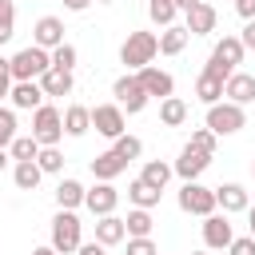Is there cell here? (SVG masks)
<instances>
[{"label": "cell", "mask_w": 255, "mask_h": 255, "mask_svg": "<svg viewBox=\"0 0 255 255\" xmlns=\"http://www.w3.org/2000/svg\"><path fill=\"white\" fill-rule=\"evenodd\" d=\"M155 56H159V36H155V32H128V40L120 44V64H124L128 72L147 68Z\"/></svg>", "instance_id": "obj_1"}, {"label": "cell", "mask_w": 255, "mask_h": 255, "mask_svg": "<svg viewBox=\"0 0 255 255\" xmlns=\"http://www.w3.org/2000/svg\"><path fill=\"white\" fill-rule=\"evenodd\" d=\"M80 243H84V223H80V215H76V211H56V215H52V247H56L60 255H72V251H80Z\"/></svg>", "instance_id": "obj_2"}, {"label": "cell", "mask_w": 255, "mask_h": 255, "mask_svg": "<svg viewBox=\"0 0 255 255\" xmlns=\"http://www.w3.org/2000/svg\"><path fill=\"white\" fill-rule=\"evenodd\" d=\"M203 124H207L215 135H235V131H243V128H247V112H243L239 104H231V100H219V104H211V108H207Z\"/></svg>", "instance_id": "obj_3"}, {"label": "cell", "mask_w": 255, "mask_h": 255, "mask_svg": "<svg viewBox=\"0 0 255 255\" xmlns=\"http://www.w3.org/2000/svg\"><path fill=\"white\" fill-rule=\"evenodd\" d=\"M8 64H12V80H16V84H20V80H40V76L52 68V52L28 44V48H20Z\"/></svg>", "instance_id": "obj_4"}, {"label": "cell", "mask_w": 255, "mask_h": 255, "mask_svg": "<svg viewBox=\"0 0 255 255\" xmlns=\"http://www.w3.org/2000/svg\"><path fill=\"white\" fill-rule=\"evenodd\" d=\"M32 135H36L40 147H56V143L64 139V112L52 108V104L36 108V112H32Z\"/></svg>", "instance_id": "obj_5"}, {"label": "cell", "mask_w": 255, "mask_h": 255, "mask_svg": "<svg viewBox=\"0 0 255 255\" xmlns=\"http://www.w3.org/2000/svg\"><path fill=\"white\" fill-rule=\"evenodd\" d=\"M215 187H203L199 179H191V183H183L179 187V211L183 215H199V219H207V215H215Z\"/></svg>", "instance_id": "obj_6"}, {"label": "cell", "mask_w": 255, "mask_h": 255, "mask_svg": "<svg viewBox=\"0 0 255 255\" xmlns=\"http://www.w3.org/2000/svg\"><path fill=\"white\" fill-rule=\"evenodd\" d=\"M112 96H116V104H120L128 116H139V112L147 108V100H151V96L143 92V84L135 80V72H124V76L112 84Z\"/></svg>", "instance_id": "obj_7"}, {"label": "cell", "mask_w": 255, "mask_h": 255, "mask_svg": "<svg viewBox=\"0 0 255 255\" xmlns=\"http://www.w3.org/2000/svg\"><path fill=\"white\" fill-rule=\"evenodd\" d=\"M92 128L104 135V139H120L124 131H128V120H124V108L120 104H96L92 108Z\"/></svg>", "instance_id": "obj_8"}, {"label": "cell", "mask_w": 255, "mask_h": 255, "mask_svg": "<svg viewBox=\"0 0 255 255\" xmlns=\"http://www.w3.org/2000/svg\"><path fill=\"white\" fill-rule=\"evenodd\" d=\"M135 80L143 84V92H147L151 100H167V96H175V80H171V72H163V68H155V64L139 68Z\"/></svg>", "instance_id": "obj_9"}, {"label": "cell", "mask_w": 255, "mask_h": 255, "mask_svg": "<svg viewBox=\"0 0 255 255\" xmlns=\"http://www.w3.org/2000/svg\"><path fill=\"white\" fill-rule=\"evenodd\" d=\"M32 44L44 48V52H56L60 44H68V40H64V20H60V16H40L36 28H32Z\"/></svg>", "instance_id": "obj_10"}, {"label": "cell", "mask_w": 255, "mask_h": 255, "mask_svg": "<svg viewBox=\"0 0 255 255\" xmlns=\"http://www.w3.org/2000/svg\"><path fill=\"white\" fill-rule=\"evenodd\" d=\"M84 207H88L96 219H104V215H116V207H120V191H116L112 183H96V187H88V195H84Z\"/></svg>", "instance_id": "obj_11"}, {"label": "cell", "mask_w": 255, "mask_h": 255, "mask_svg": "<svg viewBox=\"0 0 255 255\" xmlns=\"http://www.w3.org/2000/svg\"><path fill=\"white\" fill-rule=\"evenodd\" d=\"M231 239H235V231H231V223H227V215H207L203 219V247L207 251H227L231 247Z\"/></svg>", "instance_id": "obj_12"}, {"label": "cell", "mask_w": 255, "mask_h": 255, "mask_svg": "<svg viewBox=\"0 0 255 255\" xmlns=\"http://www.w3.org/2000/svg\"><path fill=\"white\" fill-rule=\"evenodd\" d=\"M207 163H211V155H207V151H195V147L187 143V147L179 151V159H175L171 167H175V175H179L183 183H191V179H199V175L207 171Z\"/></svg>", "instance_id": "obj_13"}, {"label": "cell", "mask_w": 255, "mask_h": 255, "mask_svg": "<svg viewBox=\"0 0 255 255\" xmlns=\"http://www.w3.org/2000/svg\"><path fill=\"white\" fill-rule=\"evenodd\" d=\"M215 24H219V12L203 0V4H195L191 12H183V28H187V36H207V32H215Z\"/></svg>", "instance_id": "obj_14"}, {"label": "cell", "mask_w": 255, "mask_h": 255, "mask_svg": "<svg viewBox=\"0 0 255 255\" xmlns=\"http://www.w3.org/2000/svg\"><path fill=\"white\" fill-rule=\"evenodd\" d=\"M12 108H20V112H36V108H44V88H40V80H20V84H12Z\"/></svg>", "instance_id": "obj_15"}, {"label": "cell", "mask_w": 255, "mask_h": 255, "mask_svg": "<svg viewBox=\"0 0 255 255\" xmlns=\"http://www.w3.org/2000/svg\"><path fill=\"white\" fill-rule=\"evenodd\" d=\"M215 203L223 207V215H235V211H247L251 207V195L243 183H219L215 187Z\"/></svg>", "instance_id": "obj_16"}, {"label": "cell", "mask_w": 255, "mask_h": 255, "mask_svg": "<svg viewBox=\"0 0 255 255\" xmlns=\"http://www.w3.org/2000/svg\"><path fill=\"white\" fill-rule=\"evenodd\" d=\"M124 171H128V163H124L112 147H108V151H100V155L92 159V175H96V183H116Z\"/></svg>", "instance_id": "obj_17"}, {"label": "cell", "mask_w": 255, "mask_h": 255, "mask_svg": "<svg viewBox=\"0 0 255 255\" xmlns=\"http://www.w3.org/2000/svg\"><path fill=\"white\" fill-rule=\"evenodd\" d=\"M223 96H227L231 104L247 108V104L255 100V76H251V72H231V80L223 84Z\"/></svg>", "instance_id": "obj_18"}, {"label": "cell", "mask_w": 255, "mask_h": 255, "mask_svg": "<svg viewBox=\"0 0 255 255\" xmlns=\"http://www.w3.org/2000/svg\"><path fill=\"white\" fill-rule=\"evenodd\" d=\"M243 56H247V48H243V40H239V36H223V40H215V48H211V60L227 64L231 72H239Z\"/></svg>", "instance_id": "obj_19"}, {"label": "cell", "mask_w": 255, "mask_h": 255, "mask_svg": "<svg viewBox=\"0 0 255 255\" xmlns=\"http://www.w3.org/2000/svg\"><path fill=\"white\" fill-rule=\"evenodd\" d=\"M88 131H92V108L68 104V108H64V135L80 139V135H88Z\"/></svg>", "instance_id": "obj_20"}, {"label": "cell", "mask_w": 255, "mask_h": 255, "mask_svg": "<svg viewBox=\"0 0 255 255\" xmlns=\"http://www.w3.org/2000/svg\"><path fill=\"white\" fill-rule=\"evenodd\" d=\"M84 195H88V187H84L80 179H60V183H56V207H60V211L84 207Z\"/></svg>", "instance_id": "obj_21"}, {"label": "cell", "mask_w": 255, "mask_h": 255, "mask_svg": "<svg viewBox=\"0 0 255 255\" xmlns=\"http://www.w3.org/2000/svg\"><path fill=\"white\" fill-rule=\"evenodd\" d=\"M124 239H128V227H124L120 215H104V219H96V243L116 247V243H124Z\"/></svg>", "instance_id": "obj_22"}, {"label": "cell", "mask_w": 255, "mask_h": 255, "mask_svg": "<svg viewBox=\"0 0 255 255\" xmlns=\"http://www.w3.org/2000/svg\"><path fill=\"white\" fill-rule=\"evenodd\" d=\"M187 116H191V108H187L179 96L159 100V124H163V128H183V124H187Z\"/></svg>", "instance_id": "obj_23"}, {"label": "cell", "mask_w": 255, "mask_h": 255, "mask_svg": "<svg viewBox=\"0 0 255 255\" xmlns=\"http://www.w3.org/2000/svg\"><path fill=\"white\" fill-rule=\"evenodd\" d=\"M223 84H227V80H219V76H211V72H199V80H195V100L207 104V108L219 104V100H223Z\"/></svg>", "instance_id": "obj_24"}, {"label": "cell", "mask_w": 255, "mask_h": 255, "mask_svg": "<svg viewBox=\"0 0 255 255\" xmlns=\"http://www.w3.org/2000/svg\"><path fill=\"white\" fill-rule=\"evenodd\" d=\"M187 28L183 24H171V28H163L159 32V56H179L183 48H187Z\"/></svg>", "instance_id": "obj_25"}, {"label": "cell", "mask_w": 255, "mask_h": 255, "mask_svg": "<svg viewBox=\"0 0 255 255\" xmlns=\"http://www.w3.org/2000/svg\"><path fill=\"white\" fill-rule=\"evenodd\" d=\"M40 179H44V171H40L36 159H28V163H12V183H16L20 191H36Z\"/></svg>", "instance_id": "obj_26"}, {"label": "cell", "mask_w": 255, "mask_h": 255, "mask_svg": "<svg viewBox=\"0 0 255 255\" xmlns=\"http://www.w3.org/2000/svg\"><path fill=\"white\" fill-rule=\"evenodd\" d=\"M159 195H163V191H155V187H151V183H143L139 175L128 183V199H131V207H143V211H151V207L159 203Z\"/></svg>", "instance_id": "obj_27"}, {"label": "cell", "mask_w": 255, "mask_h": 255, "mask_svg": "<svg viewBox=\"0 0 255 255\" xmlns=\"http://www.w3.org/2000/svg\"><path fill=\"white\" fill-rule=\"evenodd\" d=\"M124 227H128V239H151V227H155V219H151V211H143V207H131V211H128V219H124Z\"/></svg>", "instance_id": "obj_28"}, {"label": "cell", "mask_w": 255, "mask_h": 255, "mask_svg": "<svg viewBox=\"0 0 255 255\" xmlns=\"http://www.w3.org/2000/svg\"><path fill=\"white\" fill-rule=\"evenodd\" d=\"M40 88H44V96H72V72L48 68V72L40 76Z\"/></svg>", "instance_id": "obj_29"}, {"label": "cell", "mask_w": 255, "mask_h": 255, "mask_svg": "<svg viewBox=\"0 0 255 255\" xmlns=\"http://www.w3.org/2000/svg\"><path fill=\"white\" fill-rule=\"evenodd\" d=\"M171 175H175V167H171V163H163V159H147V163H143V171H139V179H143V183H151L155 191H163Z\"/></svg>", "instance_id": "obj_30"}, {"label": "cell", "mask_w": 255, "mask_h": 255, "mask_svg": "<svg viewBox=\"0 0 255 255\" xmlns=\"http://www.w3.org/2000/svg\"><path fill=\"white\" fill-rule=\"evenodd\" d=\"M8 155H12V163H28V159H36V155H40L36 135H16L12 147H8Z\"/></svg>", "instance_id": "obj_31"}, {"label": "cell", "mask_w": 255, "mask_h": 255, "mask_svg": "<svg viewBox=\"0 0 255 255\" xmlns=\"http://www.w3.org/2000/svg\"><path fill=\"white\" fill-rule=\"evenodd\" d=\"M147 16H151V24L171 28V24H175V16H179V8H175L171 0H147Z\"/></svg>", "instance_id": "obj_32"}, {"label": "cell", "mask_w": 255, "mask_h": 255, "mask_svg": "<svg viewBox=\"0 0 255 255\" xmlns=\"http://www.w3.org/2000/svg\"><path fill=\"white\" fill-rule=\"evenodd\" d=\"M112 151H116V155H120L124 163H131V159H139V155H143V139H139V135H128V131H124V135H120V139L112 143Z\"/></svg>", "instance_id": "obj_33"}, {"label": "cell", "mask_w": 255, "mask_h": 255, "mask_svg": "<svg viewBox=\"0 0 255 255\" xmlns=\"http://www.w3.org/2000/svg\"><path fill=\"white\" fill-rule=\"evenodd\" d=\"M36 163H40L44 175H60V171H64V151H60V147H40Z\"/></svg>", "instance_id": "obj_34"}, {"label": "cell", "mask_w": 255, "mask_h": 255, "mask_svg": "<svg viewBox=\"0 0 255 255\" xmlns=\"http://www.w3.org/2000/svg\"><path fill=\"white\" fill-rule=\"evenodd\" d=\"M16 36V0H0V44Z\"/></svg>", "instance_id": "obj_35"}, {"label": "cell", "mask_w": 255, "mask_h": 255, "mask_svg": "<svg viewBox=\"0 0 255 255\" xmlns=\"http://www.w3.org/2000/svg\"><path fill=\"white\" fill-rule=\"evenodd\" d=\"M215 139H219V135H215V131H211V128H195V131H191V139H187V143H191V147H195V151H207V155H215Z\"/></svg>", "instance_id": "obj_36"}, {"label": "cell", "mask_w": 255, "mask_h": 255, "mask_svg": "<svg viewBox=\"0 0 255 255\" xmlns=\"http://www.w3.org/2000/svg\"><path fill=\"white\" fill-rule=\"evenodd\" d=\"M12 139H16V112L0 108V147H12Z\"/></svg>", "instance_id": "obj_37"}, {"label": "cell", "mask_w": 255, "mask_h": 255, "mask_svg": "<svg viewBox=\"0 0 255 255\" xmlns=\"http://www.w3.org/2000/svg\"><path fill=\"white\" fill-rule=\"evenodd\" d=\"M52 68L72 72V68H76V48H72V44H60V48L52 52Z\"/></svg>", "instance_id": "obj_38"}, {"label": "cell", "mask_w": 255, "mask_h": 255, "mask_svg": "<svg viewBox=\"0 0 255 255\" xmlns=\"http://www.w3.org/2000/svg\"><path fill=\"white\" fill-rule=\"evenodd\" d=\"M12 84H16V80H12V64L0 56V100H8V96H12Z\"/></svg>", "instance_id": "obj_39"}, {"label": "cell", "mask_w": 255, "mask_h": 255, "mask_svg": "<svg viewBox=\"0 0 255 255\" xmlns=\"http://www.w3.org/2000/svg\"><path fill=\"white\" fill-rule=\"evenodd\" d=\"M128 255H159L151 239H128Z\"/></svg>", "instance_id": "obj_40"}, {"label": "cell", "mask_w": 255, "mask_h": 255, "mask_svg": "<svg viewBox=\"0 0 255 255\" xmlns=\"http://www.w3.org/2000/svg\"><path fill=\"white\" fill-rule=\"evenodd\" d=\"M227 255H255V239H251V235H243V239H231Z\"/></svg>", "instance_id": "obj_41"}, {"label": "cell", "mask_w": 255, "mask_h": 255, "mask_svg": "<svg viewBox=\"0 0 255 255\" xmlns=\"http://www.w3.org/2000/svg\"><path fill=\"white\" fill-rule=\"evenodd\" d=\"M203 72H211V76H219V80H231V68H227V64H219V60H211V56H207Z\"/></svg>", "instance_id": "obj_42"}, {"label": "cell", "mask_w": 255, "mask_h": 255, "mask_svg": "<svg viewBox=\"0 0 255 255\" xmlns=\"http://www.w3.org/2000/svg\"><path fill=\"white\" fill-rule=\"evenodd\" d=\"M239 40H243V48H247V52H255V20H247V24H243Z\"/></svg>", "instance_id": "obj_43"}, {"label": "cell", "mask_w": 255, "mask_h": 255, "mask_svg": "<svg viewBox=\"0 0 255 255\" xmlns=\"http://www.w3.org/2000/svg\"><path fill=\"white\" fill-rule=\"evenodd\" d=\"M235 12L243 16V24H247V20H255V0H239V4H235Z\"/></svg>", "instance_id": "obj_44"}, {"label": "cell", "mask_w": 255, "mask_h": 255, "mask_svg": "<svg viewBox=\"0 0 255 255\" xmlns=\"http://www.w3.org/2000/svg\"><path fill=\"white\" fill-rule=\"evenodd\" d=\"M76 255H108V247L92 239V243H80V251H76Z\"/></svg>", "instance_id": "obj_45"}, {"label": "cell", "mask_w": 255, "mask_h": 255, "mask_svg": "<svg viewBox=\"0 0 255 255\" xmlns=\"http://www.w3.org/2000/svg\"><path fill=\"white\" fill-rule=\"evenodd\" d=\"M88 4H92V0H64V8H68V12H84Z\"/></svg>", "instance_id": "obj_46"}, {"label": "cell", "mask_w": 255, "mask_h": 255, "mask_svg": "<svg viewBox=\"0 0 255 255\" xmlns=\"http://www.w3.org/2000/svg\"><path fill=\"white\" fill-rule=\"evenodd\" d=\"M171 4H175L179 12H191V8H195V4H203V0H171Z\"/></svg>", "instance_id": "obj_47"}, {"label": "cell", "mask_w": 255, "mask_h": 255, "mask_svg": "<svg viewBox=\"0 0 255 255\" xmlns=\"http://www.w3.org/2000/svg\"><path fill=\"white\" fill-rule=\"evenodd\" d=\"M247 235H251V239H255V203H251V207H247Z\"/></svg>", "instance_id": "obj_48"}, {"label": "cell", "mask_w": 255, "mask_h": 255, "mask_svg": "<svg viewBox=\"0 0 255 255\" xmlns=\"http://www.w3.org/2000/svg\"><path fill=\"white\" fill-rule=\"evenodd\" d=\"M32 255H60V251H56V247L48 243V247H32Z\"/></svg>", "instance_id": "obj_49"}, {"label": "cell", "mask_w": 255, "mask_h": 255, "mask_svg": "<svg viewBox=\"0 0 255 255\" xmlns=\"http://www.w3.org/2000/svg\"><path fill=\"white\" fill-rule=\"evenodd\" d=\"M8 159H12V155H8V151H4V147H0V171H4V167H8Z\"/></svg>", "instance_id": "obj_50"}, {"label": "cell", "mask_w": 255, "mask_h": 255, "mask_svg": "<svg viewBox=\"0 0 255 255\" xmlns=\"http://www.w3.org/2000/svg\"><path fill=\"white\" fill-rule=\"evenodd\" d=\"M96 4H112V0H96Z\"/></svg>", "instance_id": "obj_51"}, {"label": "cell", "mask_w": 255, "mask_h": 255, "mask_svg": "<svg viewBox=\"0 0 255 255\" xmlns=\"http://www.w3.org/2000/svg\"><path fill=\"white\" fill-rule=\"evenodd\" d=\"M191 255H207V251H191Z\"/></svg>", "instance_id": "obj_52"}, {"label": "cell", "mask_w": 255, "mask_h": 255, "mask_svg": "<svg viewBox=\"0 0 255 255\" xmlns=\"http://www.w3.org/2000/svg\"><path fill=\"white\" fill-rule=\"evenodd\" d=\"M251 175H255V159H251Z\"/></svg>", "instance_id": "obj_53"}, {"label": "cell", "mask_w": 255, "mask_h": 255, "mask_svg": "<svg viewBox=\"0 0 255 255\" xmlns=\"http://www.w3.org/2000/svg\"><path fill=\"white\" fill-rule=\"evenodd\" d=\"M235 4H239V0H235Z\"/></svg>", "instance_id": "obj_54"}]
</instances>
